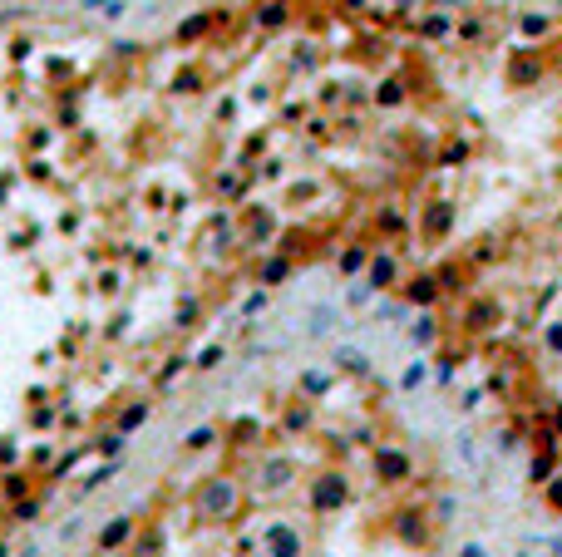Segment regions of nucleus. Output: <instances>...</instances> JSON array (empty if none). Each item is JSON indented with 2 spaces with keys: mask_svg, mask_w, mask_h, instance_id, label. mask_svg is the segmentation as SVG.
I'll return each mask as SVG.
<instances>
[{
  "mask_svg": "<svg viewBox=\"0 0 562 557\" xmlns=\"http://www.w3.org/2000/svg\"><path fill=\"white\" fill-rule=\"evenodd\" d=\"M124 532H129V523H114V527H109V532H104V547H109V542H119V537H124Z\"/></svg>",
  "mask_w": 562,
  "mask_h": 557,
  "instance_id": "nucleus-1",
  "label": "nucleus"
}]
</instances>
